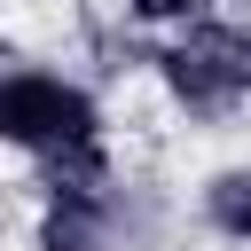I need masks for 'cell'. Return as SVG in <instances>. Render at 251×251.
<instances>
[{
    "label": "cell",
    "instance_id": "4",
    "mask_svg": "<svg viewBox=\"0 0 251 251\" xmlns=\"http://www.w3.org/2000/svg\"><path fill=\"white\" fill-rule=\"evenodd\" d=\"M196 39L212 47V63L227 71L235 94H251V24H196Z\"/></svg>",
    "mask_w": 251,
    "mask_h": 251
},
{
    "label": "cell",
    "instance_id": "1",
    "mask_svg": "<svg viewBox=\"0 0 251 251\" xmlns=\"http://www.w3.org/2000/svg\"><path fill=\"white\" fill-rule=\"evenodd\" d=\"M0 141L39 157L47 173H94L102 165V118L86 86L55 71H0Z\"/></svg>",
    "mask_w": 251,
    "mask_h": 251
},
{
    "label": "cell",
    "instance_id": "2",
    "mask_svg": "<svg viewBox=\"0 0 251 251\" xmlns=\"http://www.w3.org/2000/svg\"><path fill=\"white\" fill-rule=\"evenodd\" d=\"M39 251H118V188H110L102 165L94 173H55Z\"/></svg>",
    "mask_w": 251,
    "mask_h": 251
},
{
    "label": "cell",
    "instance_id": "5",
    "mask_svg": "<svg viewBox=\"0 0 251 251\" xmlns=\"http://www.w3.org/2000/svg\"><path fill=\"white\" fill-rule=\"evenodd\" d=\"M133 16H196V0H133Z\"/></svg>",
    "mask_w": 251,
    "mask_h": 251
},
{
    "label": "cell",
    "instance_id": "3",
    "mask_svg": "<svg viewBox=\"0 0 251 251\" xmlns=\"http://www.w3.org/2000/svg\"><path fill=\"white\" fill-rule=\"evenodd\" d=\"M204 220H212L220 235L251 243V173H220V180L204 188Z\"/></svg>",
    "mask_w": 251,
    "mask_h": 251
}]
</instances>
